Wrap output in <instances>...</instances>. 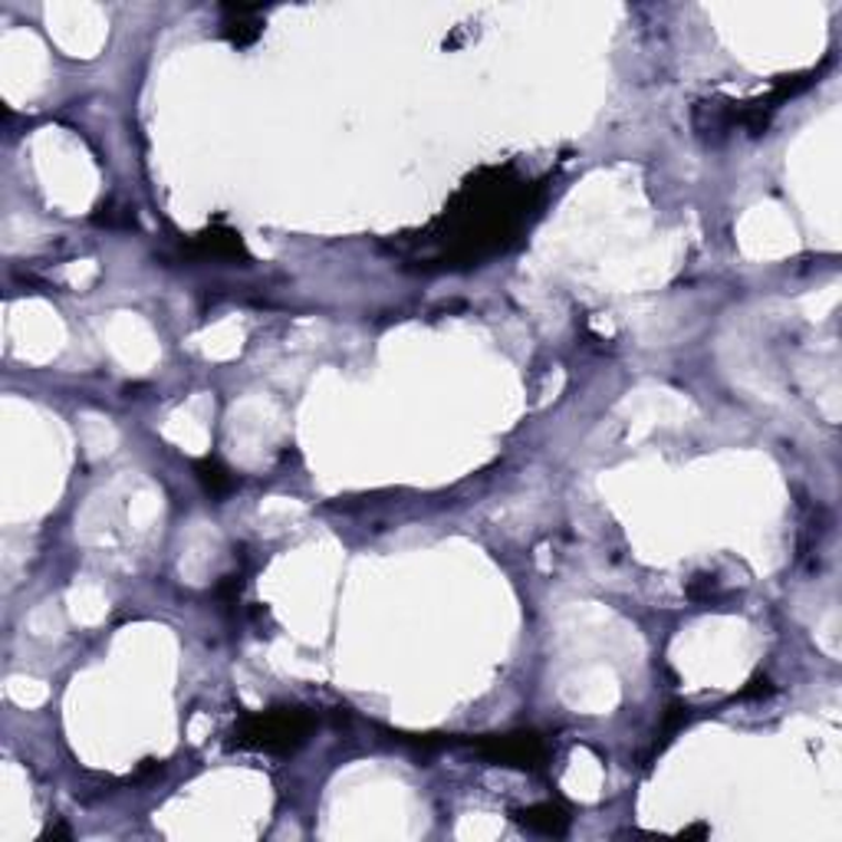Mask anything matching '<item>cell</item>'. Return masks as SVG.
<instances>
[{
	"label": "cell",
	"instance_id": "obj_1",
	"mask_svg": "<svg viewBox=\"0 0 842 842\" xmlns=\"http://www.w3.org/2000/svg\"><path fill=\"white\" fill-rule=\"evenodd\" d=\"M530 185L510 171H487L468 181L458 201L428 235L435 260H481L510 241L530 215Z\"/></svg>",
	"mask_w": 842,
	"mask_h": 842
},
{
	"label": "cell",
	"instance_id": "obj_2",
	"mask_svg": "<svg viewBox=\"0 0 842 842\" xmlns=\"http://www.w3.org/2000/svg\"><path fill=\"white\" fill-rule=\"evenodd\" d=\"M313 727V718L306 711H263L250 715L231 730V747L241 750H267V753H290L297 750Z\"/></svg>",
	"mask_w": 842,
	"mask_h": 842
},
{
	"label": "cell",
	"instance_id": "obj_3",
	"mask_svg": "<svg viewBox=\"0 0 842 842\" xmlns=\"http://www.w3.org/2000/svg\"><path fill=\"white\" fill-rule=\"evenodd\" d=\"M487 760L503 763V767H540L547 757V744L537 734H503V737H487L478 744Z\"/></svg>",
	"mask_w": 842,
	"mask_h": 842
},
{
	"label": "cell",
	"instance_id": "obj_4",
	"mask_svg": "<svg viewBox=\"0 0 842 842\" xmlns=\"http://www.w3.org/2000/svg\"><path fill=\"white\" fill-rule=\"evenodd\" d=\"M517 820H520L527 830L543 833V836H563V833H566V827H570V817H566L560 807H553V803H537V807H527V810H520V813H517Z\"/></svg>",
	"mask_w": 842,
	"mask_h": 842
},
{
	"label": "cell",
	"instance_id": "obj_5",
	"mask_svg": "<svg viewBox=\"0 0 842 842\" xmlns=\"http://www.w3.org/2000/svg\"><path fill=\"white\" fill-rule=\"evenodd\" d=\"M201 257H243V243L231 231H205L191 243Z\"/></svg>",
	"mask_w": 842,
	"mask_h": 842
},
{
	"label": "cell",
	"instance_id": "obj_6",
	"mask_svg": "<svg viewBox=\"0 0 842 842\" xmlns=\"http://www.w3.org/2000/svg\"><path fill=\"white\" fill-rule=\"evenodd\" d=\"M198 475H201V481H205V487L211 490V493H225L228 487H231V475L221 468V465H215V461H201L198 465Z\"/></svg>",
	"mask_w": 842,
	"mask_h": 842
}]
</instances>
